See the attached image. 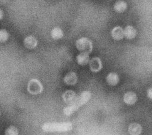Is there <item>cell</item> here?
<instances>
[{
	"label": "cell",
	"instance_id": "obj_16",
	"mask_svg": "<svg viewBox=\"0 0 152 135\" xmlns=\"http://www.w3.org/2000/svg\"><path fill=\"white\" fill-rule=\"evenodd\" d=\"M50 36L52 38L55 40L60 39L64 36L63 30L60 27H55L51 30Z\"/></svg>",
	"mask_w": 152,
	"mask_h": 135
},
{
	"label": "cell",
	"instance_id": "obj_2",
	"mask_svg": "<svg viewBox=\"0 0 152 135\" xmlns=\"http://www.w3.org/2000/svg\"><path fill=\"white\" fill-rule=\"evenodd\" d=\"M77 49L81 52L90 54L93 51V43L88 38L82 37L77 39L75 42Z\"/></svg>",
	"mask_w": 152,
	"mask_h": 135
},
{
	"label": "cell",
	"instance_id": "obj_22",
	"mask_svg": "<svg viewBox=\"0 0 152 135\" xmlns=\"http://www.w3.org/2000/svg\"><path fill=\"white\" fill-rule=\"evenodd\" d=\"M0 115H1V112H0Z\"/></svg>",
	"mask_w": 152,
	"mask_h": 135
},
{
	"label": "cell",
	"instance_id": "obj_8",
	"mask_svg": "<svg viewBox=\"0 0 152 135\" xmlns=\"http://www.w3.org/2000/svg\"><path fill=\"white\" fill-rule=\"evenodd\" d=\"M123 101L127 105H133L137 101V96L136 93L133 92H128L124 94Z\"/></svg>",
	"mask_w": 152,
	"mask_h": 135
},
{
	"label": "cell",
	"instance_id": "obj_19",
	"mask_svg": "<svg viewBox=\"0 0 152 135\" xmlns=\"http://www.w3.org/2000/svg\"><path fill=\"white\" fill-rule=\"evenodd\" d=\"M9 37V33L5 29H0V43L5 42Z\"/></svg>",
	"mask_w": 152,
	"mask_h": 135
},
{
	"label": "cell",
	"instance_id": "obj_21",
	"mask_svg": "<svg viewBox=\"0 0 152 135\" xmlns=\"http://www.w3.org/2000/svg\"><path fill=\"white\" fill-rule=\"evenodd\" d=\"M3 17H4L3 11L0 8V20H1L3 18Z\"/></svg>",
	"mask_w": 152,
	"mask_h": 135
},
{
	"label": "cell",
	"instance_id": "obj_12",
	"mask_svg": "<svg viewBox=\"0 0 152 135\" xmlns=\"http://www.w3.org/2000/svg\"><path fill=\"white\" fill-rule=\"evenodd\" d=\"M76 61L78 64L80 65H86L90 61L89 54L87 52H80L76 57Z\"/></svg>",
	"mask_w": 152,
	"mask_h": 135
},
{
	"label": "cell",
	"instance_id": "obj_7",
	"mask_svg": "<svg viewBox=\"0 0 152 135\" xmlns=\"http://www.w3.org/2000/svg\"><path fill=\"white\" fill-rule=\"evenodd\" d=\"M111 36L115 40H120L124 37V30L121 26H115L111 30Z\"/></svg>",
	"mask_w": 152,
	"mask_h": 135
},
{
	"label": "cell",
	"instance_id": "obj_9",
	"mask_svg": "<svg viewBox=\"0 0 152 135\" xmlns=\"http://www.w3.org/2000/svg\"><path fill=\"white\" fill-rule=\"evenodd\" d=\"M37 40L34 36L32 35L27 36L24 39V46L30 49L35 48L37 45Z\"/></svg>",
	"mask_w": 152,
	"mask_h": 135
},
{
	"label": "cell",
	"instance_id": "obj_14",
	"mask_svg": "<svg viewBox=\"0 0 152 135\" xmlns=\"http://www.w3.org/2000/svg\"><path fill=\"white\" fill-rule=\"evenodd\" d=\"M124 36L128 39H132L137 35V30L133 26L128 25L124 30Z\"/></svg>",
	"mask_w": 152,
	"mask_h": 135
},
{
	"label": "cell",
	"instance_id": "obj_15",
	"mask_svg": "<svg viewBox=\"0 0 152 135\" xmlns=\"http://www.w3.org/2000/svg\"><path fill=\"white\" fill-rule=\"evenodd\" d=\"M127 8V4L124 0H118L113 5L114 10L118 13L124 12Z\"/></svg>",
	"mask_w": 152,
	"mask_h": 135
},
{
	"label": "cell",
	"instance_id": "obj_10",
	"mask_svg": "<svg viewBox=\"0 0 152 135\" xmlns=\"http://www.w3.org/2000/svg\"><path fill=\"white\" fill-rule=\"evenodd\" d=\"M78 80L77 76L74 72L67 73L64 77V81L67 85H74L77 83Z\"/></svg>",
	"mask_w": 152,
	"mask_h": 135
},
{
	"label": "cell",
	"instance_id": "obj_5",
	"mask_svg": "<svg viewBox=\"0 0 152 135\" xmlns=\"http://www.w3.org/2000/svg\"><path fill=\"white\" fill-rule=\"evenodd\" d=\"M89 66L90 70L93 73H97L99 72L103 66L102 62L100 58L99 57H94L89 61Z\"/></svg>",
	"mask_w": 152,
	"mask_h": 135
},
{
	"label": "cell",
	"instance_id": "obj_4",
	"mask_svg": "<svg viewBox=\"0 0 152 135\" xmlns=\"http://www.w3.org/2000/svg\"><path fill=\"white\" fill-rule=\"evenodd\" d=\"M91 96V93L90 91H83L79 96H77V99L72 103H74L79 108L81 106L86 104L90 99Z\"/></svg>",
	"mask_w": 152,
	"mask_h": 135
},
{
	"label": "cell",
	"instance_id": "obj_13",
	"mask_svg": "<svg viewBox=\"0 0 152 135\" xmlns=\"http://www.w3.org/2000/svg\"><path fill=\"white\" fill-rule=\"evenodd\" d=\"M106 82L110 86H116L119 81V77L116 73H109L106 77Z\"/></svg>",
	"mask_w": 152,
	"mask_h": 135
},
{
	"label": "cell",
	"instance_id": "obj_11",
	"mask_svg": "<svg viewBox=\"0 0 152 135\" xmlns=\"http://www.w3.org/2000/svg\"><path fill=\"white\" fill-rule=\"evenodd\" d=\"M128 130L130 135H140L142 131V127L138 123H132L129 125Z\"/></svg>",
	"mask_w": 152,
	"mask_h": 135
},
{
	"label": "cell",
	"instance_id": "obj_1",
	"mask_svg": "<svg viewBox=\"0 0 152 135\" xmlns=\"http://www.w3.org/2000/svg\"><path fill=\"white\" fill-rule=\"evenodd\" d=\"M42 129L46 133L67 132L72 129V124L69 122L45 123L42 125Z\"/></svg>",
	"mask_w": 152,
	"mask_h": 135
},
{
	"label": "cell",
	"instance_id": "obj_3",
	"mask_svg": "<svg viewBox=\"0 0 152 135\" xmlns=\"http://www.w3.org/2000/svg\"><path fill=\"white\" fill-rule=\"evenodd\" d=\"M43 89V87L41 82L36 79H31L27 84V91L32 95H37L40 93Z\"/></svg>",
	"mask_w": 152,
	"mask_h": 135
},
{
	"label": "cell",
	"instance_id": "obj_20",
	"mask_svg": "<svg viewBox=\"0 0 152 135\" xmlns=\"http://www.w3.org/2000/svg\"><path fill=\"white\" fill-rule=\"evenodd\" d=\"M147 96L150 100H152V87L148 89L147 91Z\"/></svg>",
	"mask_w": 152,
	"mask_h": 135
},
{
	"label": "cell",
	"instance_id": "obj_6",
	"mask_svg": "<svg viewBox=\"0 0 152 135\" xmlns=\"http://www.w3.org/2000/svg\"><path fill=\"white\" fill-rule=\"evenodd\" d=\"M76 93L71 90H66L62 95L63 101L67 104H71L74 103L77 98Z\"/></svg>",
	"mask_w": 152,
	"mask_h": 135
},
{
	"label": "cell",
	"instance_id": "obj_18",
	"mask_svg": "<svg viewBox=\"0 0 152 135\" xmlns=\"http://www.w3.org/2000/svg\"><path fill=\"white\" fill-rule=\"evenodd\" d=\"M5 135H18V130L16 127L10 125L5 131Z\"/></svg>",
	"mask_w": 152,
	"mask_h": 135
},
{
	"label": "cell",
	"instance_id": "obj_17",
	"mask_svg": "<svg viewBox=\"0 0 152 135\" xmlns=\"http://www.w3.org/2000/svg\"><path fill=\"white\" fill-rule=\"evenodd\" d=\"M77 109H78V108L74 103H71L69 104L68 106H65L64 108L63 112L65 115L69 116L72 115L74 112H75Z\"/></svg>",
	"mask_w": 152,
	"mask_h": 135
}]
</instances>
